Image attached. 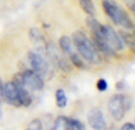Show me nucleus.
<instances>
[{
    "mask_svg": "<svg viewBox=\"0 0 135 130\" xmlns=\"http://www.w3.org/2000/svg\"><path fill=\"white\" fill-rule=\"evenodd\" d=\"M72 39H74V44L82 58H84L85 61L93 64L101 63L100 51L97 50L93 40L89 39L83 32H81V31L75 32L72 36Z\"/></svg>",
    "mask_w": 135,
    "mask_h": 130,
    "instance_id": "1",
    "label": "nucleus"
},
{
    "mask_svg": "<svg viewBox=\"0 0 135 130\" xmlns=\"http://www.w3.org/2000/svg\"><path fill=\"white\" fill-rule=\"evenodd\" d=\"M102 5H103V9H104L105 14L116 25L122 26L126 30H132L134 27L133 20L128 16V13L120 7L115 0H103Z\"/></svg>",
    "mask_w": 135,
    "mask_h": 130,
    "instance_id": "2",
    "label": "nucleus"
},
{
    "mask_svg": "<svg viewBox=\"0 0 135 130\" xmlns=\"http://www.w3.org/2000/svg\"><path fill=\"white\" fill-rule=\"evenodd\" d=\"M97 32H100V34L103 37V39L107 42V44L109 45L114 51H121V50H123V47H124L123 43L121 42L119 34L115 32L112 26L102 25L100 31H97ZM93 33H95V32H93Z\"/></svg>",
    "mask_w": 135,
    "mask_h": 130,
    "instance_id": "3",
    "label": "nucleus"
},
{
    "mask_svg": "<svg viewBox=\"0 0 135 130\" xmlns=\"http://www.w3.org/2000/svg\"><path fill=\"white\" fill-rule=\"evenodd\" d=\"M21 83L28 91H40L44 88V81L43 77L36 73L33 70H25L21 73Z\"/></svg>",
    "mask_w": 135,
    "mask_h": 130,
    "instance_id": "4",
    "label": "nucleus"
},
{
    "mask_svg": "<svg viewBox=\"0 0 135 130\" xmlns=\"http://www.w3.org/2000/svg\"><path fill=\"white\" fill-rule=\"evenodd\" d=\"M108 110L113 118L116 121H121L124 114L127 112L126 105H124V95H115L109 99L108 103Z\"/></svg>",
    "mask_w": 135,
    "mask_h": 130,
    "instance_id": "5",
    "label": "nucleus"
},
{
    "mask_svg": "<svg viewBox=\"0 0 135 130\" xmlns=\"http://www.w3.org/2000/svg\"><path fill=\"white\" fill-rule=\"evenodd\" d=\"M28 59H30L32 70L38 73L40 77H45L49 72V63L46 59L38 52H30L28 53Z\"/></svg>",
    "mask_w": 135,
    "mask_h": 130,
    "instance_id": "6",
    "label": "nucleus"
},
{
    "mask_svg": "<svg viewBox=\"0 0 135 130\" xmlns=\"http://www.w3.org/2000/svg\"><path fill=\"white\" fill-rule=\"evenodd\" d=\"M88 122L93 130H108V126L103 112L97 108H93L88 112Z\"/></svg>",
    "mask_w": 135,
    "mask_h": 130,
    "instance_id": "7",
    "label": "nucleus"
},
{
    "mask_svg": "<svg viewBox=\"0 0 135 130\" xmlns=\"http://www.w3.org/2000/svg\"><path fill=\"white\" fill-rule=\"evenodd\" d=\"M4 99L14 107H20L18 96V86L16 82H7L4 84Z\"/></svg>",
    "mask_w": 135,
    "mask_h": 130,
    "instance_id": "8",
    "label": "nucleus"
},
{
    "mask_svg": "<svg viewBox=\"0 0 135 130\" xmlns=\"http://www.w3.org/2000/svg\"><path fill=\"white\" fill-rule=\"evenodd\" d=\"M18 86V96H19V102L20 105L23 107H28V105L32 103V97H31L28 90L23 85V83H16Z\"/></svg>",
    "mask_w": 135,
    "mask_h": 130,
    "instance_id": "9",
    "label": "nucleus"
},
{
    "mask_svg": "<svg viewBox=\"0 0 135 130\" xmlns=\"http://www.w3.org/2000/svg\"><path fill=\"white\" fill-rule=\"evenodd\" d=\"M30 39L32 40L38 47L46 46V42H45V38H44V36H43V33L36 27L30 30Z\"/></svg>",
    "mask_w": 135,
    "mask_h": 130,
    "instance_id": "10",
    "label": "nucleus"
},
{
    "mask_svg": "<svg viewBox=\"0 0 135 130\" xmlns=\"http://www.w3.org/2000/svg\"><path fill=\"white\" fill-rule=\"evenodd\" d=\"M59 47L62 49V51L66 54H72L74 53V46H72V40L70 39V37L68 36H62L59 39Z\"/></svg>",
    "mask_w": 135,
    "mask_h": 130,
    "instance_id": "11",
    "label": "nucleus"
},
{
    "mask_svg": "<svg viewBox=\"0 0 135 130\" xmlns=\"http://www.w3.org/2000/svg\"><path fill=\"white\" fill-rule=\"evenodd\" d=\"M54 130H70V119L65 116H59L56 118Z\"/></svg>",
    "mask_w": 135,
    "mask_h": 130,
    "instance_id": "12",
    "label": "nucleus"
},
{
    "mask_svg": "<svg viewBox=\"0 0 135 130\" xmlns=\"http://www.w3.org/2000/svg\"><path fill=\"white\" fill-rule=\"evenodd\" d=\"M117 34H119L121 42L123 43V45H126V46H129L131 49L134 50V37H133V34L126 32V31H120Z\"/></svg>",
    "mask_w": 135,
    "mask_h": 130,
    "instance_id": "13",
    "label": "nucleus"
},
{
    "mask_svg": "<svg viewBox=\"0 0 135 130\" xmlns=\"http://www.w3.org/2000/svg\"><path fill=\"white\" fill-rule=\"evenodd\" d=\"M78 1H79V5H81L82 9H83L88 16L94 17V14H95V6H94L93 0H78Z\"/></svg>",
    "mask_w": 135,
    "mask_h": 130,
    "instance_id": "14",
    "label": "nucleus"
},
{
    "mask_svg": "<svg viewBox=\"0 0 135 130\" xmlns=\"http://www.w3.org/2000/svg\"><path fill=\"white\" fill-rule=\"evenodd\" d=\"M56 103H57V107L59 108H64L68 103L66 95L64 92V90H62V89H58L56 91Z\"/></svg>",
    "mask_w": 135,
    "mask_h": 130,
    "instance_id": "15",
    "label": "nucleus"
},
{
    "mask_svg": "<svg viewBox=\"0 0 135 130\" xmlns=\"http://www.w3.org/2000/svg\"><path fill=\"white\" fill-rule=\"evenodd\" d=\"M70 59H71L72 64H74L75 66L79 67V69H84V63H83V61H82L81 56H78L77 53L74 52L72 54H70Z\"/></svg>",
    "mask_w": 135,
    "mask_h": 130,
    "instance_id": "16",
    "label": "nucleus"
},
{
    "mask_svg": "<svg viewBox=\"0 0 135 130\" xmlns=\"http://www.w3.org/2000/svg\"><path fill=\"white\" fill-rule=\"evenodd\" d=\"M27 130H44L42 121H40V119H33V121L28 124Z\"/></svg>",
    "mask_w": 135,
    "mask_h": 130,
    "instance_id": "17",
    "label": "nucleus"
},
{
    "mask_svg": "<svg viewBox=\"0 0 135 130\" xmlns=\"http://www.w3.org/2000/svg\"><path fill=\"white\" fill-rule=\"evenodd\" d=\"M70 130H85L84 126L78 119H70Z\"/></svg>",
    "mask_w": 135,
    "mask_h": 130,
    "instance_id": "18",
    "label": "nucleus"
},
{
    "mask_svg": "<svg viewBox=\"0 0 135 130\" xmlns=\"http://www.w3.org/2000/svg\"><path fill=\"white\" fill-rule=\"evenodd\" d=\"M96 88H97V90L100 91H105L108 89V84H107V81L105 79H98L97 83H96Z\"/></svg>",
    "mask_w": 135,
    "mask_h": 130,
    "instance_id": "19",
    "label": "nucleus"
},
{
    "mask_svg": "<svg viewBox=\"0 0 135 130\" xmlns=\"http://www.w3.org/2000/svg\"><path fill=\"white\" fill-rule=\"evenodd\" d=\"M123 1L126 2V5L128 6V8L131 11H134L135 9V0H123Z\"/></svg>",
    "mask_w": 135,
    "mask_h": 130,
    "instance_id": "20",
    "label": "nucleus"
},
{
    "mask_svg": "<svg viewBox=\"0 0 135 130\" xmlns=\"http://www.w3.org/2000/svg\"><path fill=\"white\" fill-rule=\"evenodd\" d=\"M121 130H135V127L133 123H126L122 126Z\"/></svg>",
    "mask_w": 135,
    "mask_h": 130,
    "instance_id": "21",
    "label": "nucleus"
},
{
    "mask_svg": "<svg viewBox=\"0 0 135 130\" xmlns=\"http://www.w3.org/2000/svg\"><path fill=\"white\" fill-rule=\"evenodd\" d=\"M4 99V83H2L1 78H0V102Z\"/></svg>",
    "mask_w": 135,
    "mask_h": 130,
    "instance_id": "22",
    "label": "nucleus"
},
{
    "mask_svg": "<svg viewBox=\"0 0 135 130\" xmlns=\"http://www.w3.org/2000/svg\"><path fill=\"white\" fill-rule=\"evenodd\" d=\"M112 130H120V129H117L115 126H113V127H112Z\"/></svg>",
    "mask_w": 135,
    "mask_h": 130,
    "instance_id": "23",
    "label": "nucleus"
},
{
    "mask_svg": "<svg viewBox=\"0 0 135 130\" xmlns=\"http://www.w3.org/2000/svg\"><path fill=\"white\" fill-rule=\"evenodd\" d=\"M1 117H2V111H1V108H0V119H1Z\"/></svg>",
    "mask_w": 135,
    "mask_h": 130,
    "instance_id": "24",
    "label": "nucleus"
}]
</instances>
